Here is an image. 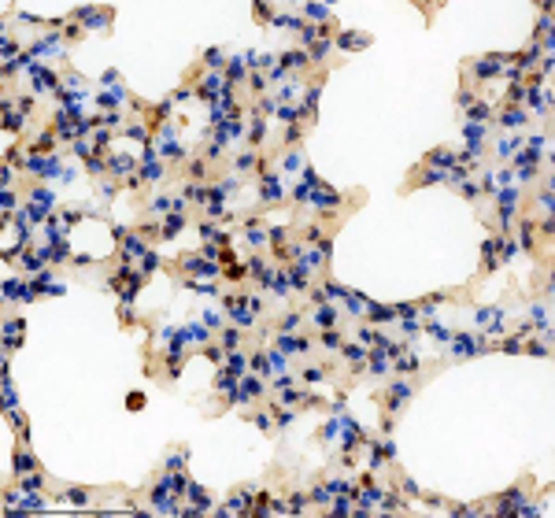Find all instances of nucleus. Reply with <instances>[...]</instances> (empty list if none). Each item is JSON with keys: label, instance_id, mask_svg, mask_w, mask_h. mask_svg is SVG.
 <instances>
[{"label": "nucleus", "instance_id": "1", "mask_svg": "<svg viewBox=\"0 0 555 518\" xmlns=\"http://www.w3.org/2000/svg\"><path fill=\"white\" fill-rule=\"evenodd\" d=\"M126 489L122 482H111V485H63V482H56L52 485V500L56 503H71V507H93V511H100L108 503V496H126Z\"/></svg>", "mask_w": 555, "mask_h": 518}, {"label": "nucleus", "instance_id": "2", "mask_svg": "<svg viewBox=\"0 0 555 518\" xmlns=\"http://www.w3.org/2000/svg\"><path fill=\"white\" fill-rule=\"evenodd\" d=\"M67 22H82L89 34L111 37L115 34V4H78L67 11Z\"/></svg>", "mask_w": 555, "mask_h": 518}, {"label": "nucleus", "instance_id": "3", "mask_svg": "<svg viewBox=\"0 0 555 518\" xmlns=\"http://www.w3.org/2000/svg\"><path fill=\"white\" fill-rule=\"evenodd\" d=\"M252 500H255V482H237V485H230L226 500L215 507V514H241V518H252Z\"/></svg>", "mask_w": 555, "mask_h": 518}, {"label": "nucleus", "instance_id": "4", "mask_svg": "<svg viewBox=\"0 0 555 518\" xmlns=\"http://www.w3.org/2000/svg\"><path fill=\"white\" fill-rule=\"evenodd\" d=\"M444 181H448V171H433V167H426V163H415L407 171V178L400 181V197H411V192L430 189V186H444Z\"/></svg>", "mask_w": 555, "mask_h": 518}, {"label": "nucleus", "instance_id": "5", "mask_svg": "<svg viewBox=\"0 0 555 518\" xmlns=\"http://www.w3.org/2000/svg\"><path fill=\"white\" fill-rule=\"evenodd\" d=\"M270 396V382L267 378H260V374H244V378L237 382V400H241V407H252V404H263V400Z\"/></svg>", "mask_w": 555, "mask_h": 518}, {"label": "nucleus", "instance_id": "6", "mask_svg": "<svg viewBox=\"0 0 555 518\" xmlns=\"http://www.w3.org/2000/svg\"><path fill=\"white\" fill-rule=\"evenodd\" d=\"M59 85H63V78L56 67H45V63H34L30 67V93L45 97V93H56Z\"/></svg>", "mask_w": 555, "mask_h": 518}, {"label": "nucleus", "instance_id": "7", "mask_svg": "<svg viewBox=\"0 0 555 518\" xmlns=\"http://www.w3.org/2000/svg\"><path fill=\"white\" fill-rule=\"evenodd\" d=\"M59 148L63 145H59V134L52 130V122H45L41 134H34L27 141V155H45V160H48V155H59Z\"/></svg>", "mask_w": 555, "mask_h": 518}, {"label": "nucleus", "instance_id": "8", "mask_svg": "<svg viewBox=\"0 0 555 518\" xmlns=\"http://www.w3.org/2000/svg\"><path fill=\"white\" fill-rule=\"evenodd\" d=\"M137 167H141V155H130V152H111L108 155V178H115L119 186L130 174H137Z\"/></svg>", "mask_w": 555, "mask_h": 518}, {"label": "nucleus", "instance_id": "9", "mask_svg": "<svg viewBox=\"0 0 555 518\" xmlns=\"http://www.w3.org/2000/svg\"><path fill=\"white\" fill-rule=\"evenodd\" d=\"M255 289H263V293H270V296H278V300H289V296H293V285H289V274H286V270H281L278 263H274V267L267 270V278H263L260 285H255Z\"/></svg>", "mask_w": 555, "mask_h": 518}, {"label": "nucleus", "instance_id": "10", "mask_svg": "<svg viewBox=\"0 0 555 518\" xmlns=\"http://www.w3.org/2000/svg\"><path fill=\"white\" fill-rule=\"evenodd\" d=\"M330 503H333V492L322 485V477L315 474L311 482H307V511L315 514H330Z\"/></svg>", "mask_w": 555, "mask_h": 518}, {"label": "nucleus", "instance_id": "11", "mask_svg": "<svg viewBox=\"0 0 555 518\" xmlns=\"http://www.w3.org/2000/svg\"><path fill=\"white\" fill-rule=\"evenodd\" d=\"M419 163L433 167V171H451V167L459 163V152H456V148H448V145H437V148H426Z\"/></svg>", "mask_w": 555, "mask_h": 518}, {"label": "nucleus", "instance_id": "12", "mask_svg": "<svg viewBox=\"0 0 555 518\" xmlns=\"http://www.w3.org/2000/svg\"><path fill=\"white\" fill-rule=\"evenodd\" d=\"M370 45H374V34H367V30H341L333 37V48L337 52H363Z\"/></svg>", "mask_w": 555, "mask_h": 518}, {"label": "nucleus", "instance_id": "13", "mask_svg": "<svg viewBox=\"0 0 555 518\" xmlns=\"http://www.w3.org/2000/svg\"><path fill=\"white\" fill-rule=\"evenodd\" d=\"M11 485H19L22 492H45V489H52V485H56V477L48 474L45 466H37V470L22 474V477H11Z\"/></svg>", "mask_w": 555, "mask_h": 518}, {"label": "nucleus", "instance_id": "14", "mask_svg": "<svg viewBox=\"0 0 555 518\" xmlns=\"http://www.w3.org/2000/svg\"><path fill=\"white\" fill-rule=\"evenodd\" d=\"M37 466H41V459L30 451V444H15V448H11V477H22V474L37 470Z\"/></svg>", "mask_w": 555, "mask_h": 518}, {"label": "nucleus", "instance_id": "15", "mask_svg": "<svg viewBox=\"0 0 555 518\" xmlns=\"http://www.w3.org/2000/svg\"><path fill=\"white\" fill-rule=\"evenodd\" d=\"M463 115V122H474V126H493V119H496V108L489 104L485 97H477L467 111H459Z\"/></svg>", "mask_w": 555, "mask_h": 518}, {"label": "nucleus", "instance_id": "16", "mask_svg": "<svg viewBox=\"0 0 555 518\" xmlns=\"http://www.w3.org/2000/svg\"><path fill=\"white\" fill-rule=\"evenodd\" d=\"M130 230H134L145 244H152V248H156V244H163V218H137Z\"/></svg>", "mask_w": 555, "mask_h": 518}, {"label": "nucleus", "instance_id": "17", "mask_svg": "<svg viewBox=\"0 0 555 518\" xmlns=\"http://www.w3.org/2000/svg\"><path fill=\"white\" fill-rule=\"evenodd\" d=\"M244 267H248V285L255 289V285H260V281L267 278V270L274 267V259H270L267 252H252L248 259H244Z\"/></svg>", "mask_w": 555, "mask_h": 518}, {"label": "nucleus", "instance_id": "18", "mask_svg": "<svg viewBox=\"0 0 555 518\" xmlns=\"http://www.w3.org/2000/svg\"><path fill=\"white\" fill-rule=\"evenodd\" d=\"M307 333L315 337V344H322V348H326V352H333V356H337V348L348 341V330H344V326H333V330H307Z\"/></svg>", "mask_w": 555, "mask_h": 518}, {"label": "nucleus", "instance_id": "19", "mask_svg": "<svg viewBox=\"0 0 555 518\" xmlns=\"http://www.w3.org/2000/svg\"><path fill=\"white\" fill-rule=\"evenodd\" d=\"M244 148H252V152H263L267 148V119L248 115V137H244Z\"/></svg>", "mask_w": 555, "mask_h": 518}, {"label": "nucleus", "instance_id": "20", "mask_svg": "<svg viewBox=\"0 0 555 518\" xmlns=\"http://www.w3.org/2000/svg\"><path fill=\"white\" fill-rule=\"evenodd\" d=\"M337 433H341V419H337V414H330V419L311 433V448H326V444H333V440H337Z\"/></svg>", "mask_w": 555, "mask_h": 518}, {"label": "nucleus", "instance_id": "21", "mask_svg": "<svg viewBox=\"0 0 555 518\" xmlns=\"http://www.w3.org/2000/svg\"><path fill=\"white\" fill-rule=\"evenodd\" d=\"M200 63L208 67V74H223L226 71V63H230V56H226V48L223 45H208L200 52Z\"/></svg>", "mask_w": 555, "mask_h": 518}, {"label": "nucleus", "instance_id": "22", "mask_svg": "<svg viewBox=\"0 0 555 518\" xmlns=\"http://www.w3.org/2000/svg\"><path fill=\"white\" fill-rule=\"evenodd\" d=\"M529 122H533V115L522 111V108L496 111V119H493V126H500V130H519V126H529Z\"/></svg>", "mask_w": 555, "mask_h": 518}, {"label": "nucleus", "instance_id": "23", "mask_svg": "<svg viewBox=\"0 0 555 518\" xmlns=\"http://www.w3.org/2000/svg\"><path fill=\"white\" fill-rule=\"evenodd\" d=\"M192 223V215L189 211H171V215H163V244L167 241H174L178 233H182L185 226Z\"/></svg>", "mask_w": 555, "mask_h": 518}, {"label": "nucleus", "instance_id": "24", "mask_svg": "<svg viewBox=\"0 0 555 518\" xmlns=\"http://www.w3.org/2000/svg\"><path fill=\"white\" fill-rule=\"evenodd\" d=\"M307 134H311V130H307L304 122H293V126H286V134H281V141H278L281 155H286V152H293V148H300Z\"/></svg>", "mask_w": 555, "mask_h": 518}, {"label": "nucleus", "instance_id": "25", "mask_svg": "<svg viewBox=\"0 0 555 518\" xmlns=\"http://www.w3.org/2000/svg\"><path fill=\"white\" fill-rule=\"evenodd\" d=\"M11 97H15V108L27 115V119H34V115L41 111V100H37V93H30V89H15V85H11Z\"/></svg>", "mask_w": 555, "mask_h": 518}, {"label": "nucleus", "instance_id": "26", "mask_svg": "<svg viewBox=\"0 0 555 518\" xmlns=\"http://www.w3.org/2000/svg\"><path fill=\"white\" fill-rule=\"evenodd\" d=\"M456 192H459V197H463V200H467V204L474 207L477 215H482V200H485V192H482V186H477V178L459 181V186H456Z\"/></svg>", "mask_w": 555, "mask_h": 518}, {"label": "nucleus", "instance_id": "27", "mask_svg": "<svg viewBox=\"0 0 555 518\" xmlns=\"http://www.w3.org/2000/svg\"><path fill=\"white\" fill-rule=\"evenodd\" d=\"M115 137H119L115 130H104V126H100V130H93V137H89V145H93V155H100V160H108V155L115 152V148H111V141H115Z\"/></svg>", "mask_w": 555, "mask_h": 518}, {"label": "nucleus", "instance_id": "28", "mask_svg": "<svg viewBox=\"0 0 555 518\" xmlns=\"http://www.w3.org/2000/svg\"><path fill=\"white\" fill-rule=\"evenodd\" d=\"M522 356H533V359H552V341H545L540 333H529L522 341Z\"/></svg>", "mask_w": 555, "mask_h": 518}, {"label": "nucleus", "instance_id": "29", "mask_svg": "<svg viewBox=\"0 0 555 518\" xmlns=\"http://www.w3.org/2000/svg\"><path fill=\"white\" fill-rule=\"evenodd\" d=\"M189 459H192V448L189 444H171V448H167L163 466H167V470H185Z\"/></svg>", "mask_w": 555, "mask_h": 518}, {"label": "nucleus", "instance_id": "30", "mask_svg": "<svg viewBox=\"0 0 555 518\" xmlns=\"http://www.w3.org/2000/svg\"><path fill=\"white\" fill-rule=\"evenodd\" d=\"M115 315H119V330L130 333V330H141V311L134 304H115Z\"/></svg>", "mask_w": 555, "mask_h": 518}, {"label": "nucleus", "instance_id": "31", "mask_svg": "<svg viewBox=\"0 0 555 518\" xmlns=\"http://www.w3.org/2000/svg\"><path fill=\"white\" fill-rule=\"evenodd\" d=\"M311 315H315V330H333V326H341L337 304H322V307L311 311Z\"/></svg>", "mask_w": 555, "mask_h": 518}, {"label": "nucleus", "instance_id": "32", "mask_svg": "<svg viewBox=\"0 0 555 518\" xmlns=\"http://www.w3.org/2000/svg\"><path fill=\"white\" fill-rule=\"evenodd\" d=\"M56 215H59V223L67 226V230H74L82 218H89V215H85V204H59Z\"/></svg>", "mask_w": 555, "mask_h": 518}, {"label": "nucleus", "instance_id": "33", "mask_svg": "<svg viewBox=\"0 0 555 518\" xmlns=\"http://www.w3.org/2000/svg\"><path fill=\"white\" fill-rule=\"evenodd\" d=\"M93 189H97V197L104 200L100 207H111V204H115V197L122 192V186H119L115 178H100V181H93Z\"/></svg>", "mask_w": 555, "mask_h": 518}, {"label": "nucleus", "instance_id": "34", "mask_svg": "<svg viewBox=\"0 0 555 518\" xmlns=\"http://www.w3.org/2000/svg\"><path fill=\"white\" fill-rule=\"evenodd\" d=\"M248 11H252V22L255 26H274V19H278V8L267 4V0H255Z\"/></svg>", "mask_w": 555, "mask_h": 518}, {"label": "nucleus", "instance_id": "35", "mask_svg": "<svg viewBox=\"0 0 555 518\" xmlns=\"http://www.w3.org/2000/svg\"><path fill=\"white\" fill-rule=\"evenodd\" d=\"M537 241H540V248H545V252H552V241H555V215H540V218H537Z\"/></svg>", "mask_w": 555, "mask_h": 518}, {"label": "nucleus", "instance_id": "36", "mask_svg": "<svg viewBox=\"0 0 555 518\" xmlns=\"http://www.w3.org/2000/svg\"><path fill=\"white\" fill-rule=\"evenodd\" d=\"M218 281H223V285H241V281H248V267H244V259H237V263H226L223 274H218Z\"/></svg>", "mask_w": 555, "mask_h": 518}, {"label": "nucleus", "instance_id": "37", "mask_svg": "<svg viewBox=\"0 0 555 518\" xmlns=\"http://www.w3.org/2000/svg\"><path fill=\"white\" fill-rule=\"evenodd\" d=\"M477 97H485L482 89H474V85H467V82H459V85H456V97H451V100H456V111H467Z\"/></svg>", "mask_w": 555, "mask_h": 518}, {"label": "nucleus", "instance_id": "38", "mask_svg": "<svg viewBox=\"0 0 555 518\" xmlns=\"http://www.w3.org/2000/svg\"><path fill=\"white\" fill-rule=\"evenodd\" d=\"M27 296H30V281H22V278H8L4 281V300L11 304V300H22L27 304Z\"/></svg>", "mask_w": 555, "mask_h": 518}, {"label": "nucleus", "instance_id": "39", "mask_svg": "<svg viewBox=\"0 0 555 518\" xmlns=\"http://www.w3.org/2000/svg\"><path fill=\"white\" fill-rule=\"evenodd\" d=\"M204 78H208V67H204V63L197 59V63H189V67L182 71V85H185V89H192V93H197V85L204 82Z\"/></svg>", "mask_w": 555, "mask_h": 518}, {"label": "nucleus", "instance_id": "40", "mask_svg": "<svg viewBox=\"0 0 555 518\" xmlns=\"http://www.w3.org/2000/svg\"><path fill=\"white\" fill-rule=\"evenodd\" d=\"M300 19H304V22L315 19V26H322V22L333 19V11H330L326 4H300Z\"/></svg>", "mask_w": 555, "mask_h": 518}, {"label": "nucleus", "instance_id": "41", "mask_svg": "<svg viewBox=\"0 0 555 518\" xmlns=\"http://www.w3.org/2000/svg\"><path fill=\"white\" fill-rule=\"evenodd\" d=\"M337 359H344V363H359V359H367V344H359V341H344V344L337 348Z\"/></svg>", "mask_w": 555, "mask_h": 518}, {"label": "nucleus", "instance_id": "42", "mask_svg": "<svg viewBox=\"0 0 555 518\" xmlns=\"http://www.w3.org/2000/svg\"><path fill=\"white\" fill-rule=\"evenodd\" d=\"M226 367L237 374V378H244L248 374V352L244 348H234V352H226Z\"/></svg>", "mask_w": 555, "mask_h": 518}, {"label": "nucleus", "instance_id": "43", "mask_svg": "<svg viewBox=\"0 0 555 518\" xmlns=\"http://www.w3.org/2000/svg\"><path fill=\"white\" fill-rule=\"evenodd\" d=\"M496 352H503V356H522V337H519V333L496 337Z\"/></svg>", "mask_w": 555, "mask_h": 518}, {"label": "nucleus", "instance_id": "44", "mask_svg": "<svg viewBox=\"0 0 555 518\" xmlns=\"http://www.w3.org/2000/svg\"><path fill=\"white\" fill-rule=\"evenodd\" d=\"M160 267H163V255H160L156 248H148L145 255H141V267H137V270H141V274H145V278H152V274H156Z\"/></svg>", "mask_w": 555, "mask_h": 518}, {"label": "nucleus", "instance_id": "45", "mask_svg": "<svg viewBox=\"0 0 555 518\" xmlns=\"http://www.w3.org/2000/svg\"><path fill=\"white\" fill-rule=\"evenodd\" d=\"M85 37H89V30H85L82 22H67V26H63V45H82Z\"/></svg>", "mask_w": 555, "mask_h": 518}, {"label": "nucleus", "instance_id": "46", "mask_svg": "<svg viewBox=\"0 0 555 518\" xmlns=\"http://www.w3.org/2000/svg\"><path fill=\"white\" fill-rule=\"evenodd\" d=\"M304 163H307V160H304V152H300V148H293V152L281 155V171H296V174H300V171H304Z\"/></svg>", "mask_w": 555, "mask_h": 518}, {"label": "nucleus", "instance_id": "47", "mask_svg": "<svg viewBox=\"0 0 555 518\" xmlns=\"http://www.w3.org/2000/svg\"><path fill=\"white\" fill-rule=\"evenodd\" d=\"M415 8L422 11V19H426V30H430V26H433V19H437V11H441L444 4H441V0H430V4H426V0H415Z\"/></svg>", "mask_w": 555, "mask_h": 518}, {"label": "nucleus", "instance_id": "48", "mask_svg": "<svg viewBox=\"0 0 555 518\" xmlns=\"http://www.w3.org/2000/svg\"><path fill=\"white\" fill-rule=\"evenodd\" d=\"M270 500H274V492H270V489H260V492H255V500H252V518H255V514H267V511H270Z\"/></svg>", "mask_w": 555, "mask_h": 518}, {"label": "nucleus", "instance_id": "49", "mask_svg": "<svg viewBox=\"0 0 555 518\" xmlns=\"http://www.w3.org/2000/svg\"><path fill=\"white\" fill-rule=\"evenodd\" d=\"M145 407H148V393L130 388V393H126V411H145Z\"/></svg>", "mask_w": 555, "mask_h": 518}, {"label": "nucleus", "instance_id": "50", "mask_svg": "<svg viewBox=\"0 0 555 518\" xmlns=\"http://www.w3.org/2000/svg\"><path fill=\"white\" fill-rule=\"evenodd\" d=\"M192 226L200 230L204 241H215V237H218V223H211V218H200V215H197V218H192Z\"/></svg>", "mask_w": 555, "mask_h": 518}, {"label": "nucleus", "instance_id": "51", "mask_svg": "<svg viewBox=\"0 0 555 518\" xmlns=\"http://www.w3.org/2000/svg\"><path fill=\"white\" fill-rule=\"evenodd\" d=\"M100 85H104V89H111V93H115V89H122V71L108 67L104 74H100Z\"/></svg>", "mask_w": 555, "mask_h": 518}, {"label": "nucleus", "instance_id": "52", "mask_svg": "<svg viewBox=\"0 0 555 518\" xmlns=\"http://www.w3.org/2000/svg\"><path fill=\"white\" fill-rule=\"evenodd\" d=\"M444 500H448V496H441V492H426V489H422V496H419L422 507H433V511H441Z\"/></svg>", "mask_w": 555, "mask_h": 518}, {"label": "nucleus", "instance_id": "53", "mask_svg": "<svg viewBox=\"0 0 555 518\" xmlns=\"http://www.w3.org/2000/svg\"><path fill=\"white\" fill-rule=\"evenodd\" d=\"M267 382H270V393H281V388H293L296 385L293 374H274V378H267Z\"/></svg>", "mask_w": 555, "mask_h": 518}, {"label": "nucleus", "instance_id": "54", "mask_svg": "<svg viewBox=\"0 0 555 518\" xmlns=\"http://www.w3.org/2000/svg\"><path fill=\"white\" fill-rule=\"evenodd\" d=\"M204 326H208L211 333H218V330H223V326H226V318H223V315H218V311H208V315H204Z\"/></svg>", "mask_w": 555, "mask_h": 518}, {"label": "nucleus", "instance_id": "55", "mask_svg": "<svg viewBox=\"0 0 555 518\" xmlns=\"http://www.w3.org/2000/svg\"><path fill=\"white\" fill-rule=\"evenodd\" d=\"M63 293H67V285H63V281H52V285H48V289L41 293V300H56V296H63Z\"/></svg>", "mask_w": 555, "mask_h": 518}, {"label": "nucleus", "instance_id": "56", "mask_svg": "<svg viewBox=\"0 0 555 518\" xmlns=\"http://www.w3.org/2000/svg\"><path fill=\"white\" fill-rule=\"evenodd\" d=\"M167 97H171L174 104H182V100H189V97H197V93H192V89H185V85H178V89H171V93H167Z\"/></svg>", "mask_w": 555, "mask_h": 518}, {"label": "nucleus", "instance_id": "57", "mask_svg": "<svg viewBox=\"0 0 555 518\" xmlns=\"http://www.w3.org/2000/svg\"><path fill=\"white\" fill-rule=\"evenodd\" d=\"M226 263H237L234 248H218V267H226Z\"/></svg>", "mask_w": 555, "mask_h": 518}]
</instances>
